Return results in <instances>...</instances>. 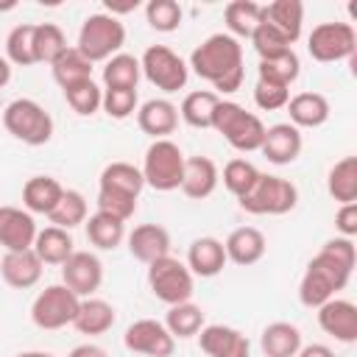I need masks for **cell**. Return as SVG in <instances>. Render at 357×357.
<instances>
[{"mask_svg":"<svg viewBox=\"0 0 357 357\" xmlns=\"http://www.w3.org/2000/svg\"><path fill=\"white\" fill-rule=\"evenodd\" d=\"M357 262L354 240L332 237L321 245V251L310 259L301 282H298V301L310 310H318L329 298H335L351 279Z\"/></svg>","mask_w":357,"mask_h":357,"instance_id":"1","label":"cell"},{"mask_svg":"<svg viewBox=\"0 0 357 357\" xmlns=\"http://www.w3.org/2000/svg\"><path fill=\"white\" fill-rule=\"evenodd\" d=\"M187 67L198 78L209 81L218 92L231 95L243 86V78H245L243 45L229 33H212L190 53Z\"/></svg>","mask_w":357,"mask_h":357,"instance_id":"2","label":"cell"},{"mask_svg":"<svg viewBox=\"0 0 357 357\" xmlns=\"http://www.w3.org/2000/svg\"><path fill=\"white\" fill-rule=\"evenodd\" d=\"M142 187H145V178L137 165L112 162L100 170V178H98V209L120 220H128L137 212Z\"/></svg>","mask_w":357,"mask_h":357,"instance_id":"3","label":"cell"},{"mask_svg":"<svg viewBox=\"0 0 357 357\" xmlns=\"http://www.w3.org/2000/svg\"><path fill=\"white\" fill-rule=\"evenodd\" d=\"M212 128L240 153H254L259 151L262 139H265V123L254 114V112H245L240 103L234 100H223L215 106V114H212Z\"/></svg>","mask_w":357,"mask_h":357,"instance_id":"4","label":"cell"},{"mask_svg":"<svg viewBox=\"0 0 357 357\" xmlns=\"http://www.w3.org/2000/svg\"><path fill=\"white\" fill-rule=\"evenodd\" d=\"M123 45H126V25L112 17L109 11H98V14H89L84 22H81V31H78V53L98 64V61H109L112 56L123 53Z\"/></svg>","mask_w":357,"mask_h":357,"instance_id":"5","label":"cell"},{"mask_svg":"<svg viewBox=\"0 0 357 357\" xmlns=\"http://www.w3.org/2000/svg\"><path fill=\"white\" fill-rule=\"evenodd\" d=\"M3 128L22 145H45L53 137V117L33 98H14L3 109Z\"/></svg>","mask_w":357,"mask_h":357,"instance_id":"6","label":"cell"},{"mask_svg":"<svg viewBox=\"0 0 357 357\" xmlns=\"http://www.w3.org/2000/svg\"><path fill=\"white\" fill-rule=\"evenodd\" d=\"M184 153L173 139H153L145 148L142 159V178L148 187L156 192H173L181 187V173H184Z\"/></svg>","mask_w":357,"mask_h":357,"instance_id":"7","label":"cell"},{"mask_svg":"<svg viewBox=\"0 0 357 357\" xmlns=\"http://www.w3.org/2000/svg\"><path fill=\"white\" fill-rule=\"evenodd\" d=\"M237 204L248 215H287L298 204V187L282 176L259 173L251 192L237 198Z\"/></svg>","mask_w":357,"mask_h":357,"instance_id":"8","label":"cell"},{"mask_svg":"<svg viewBox=\"0 0 357 357\" xmlns=\"http://www.w3.org/2000/svg\"><path fill=\"white\" fill-rule=\"evenodd\" d=\"M148 287H151V293L162 304L173 307V304H184V301L192 298V293H195V276L190 273V268L181 259L162 257V259H156V262L148 265Z\"/></svg>","mask_w":357,"mask_h":357,"instance_id":"9","label":"cell"},{"mask_svg":"<svg viewBox=\"0 0 357 357\" xmlns=\"http://www.w3.org/2000/svg\"><path fill=\"white\" fill-rule=\"evenodd\" d=\"M81 298L64 287V284H47L45 290L36 293L33 304H31V321L45 329V332H56L64 326H73L75 312H78Z\"/></svg>","mask_w":357,"mask_h":357,"instance_id":"10","label":"cell"},{"mask_svg":"<svg viewBox=\"0 0 357 357\" xmlns=\"http://www.w3.org/2000/svg\"><path fill=\"white\" fill-rule=\"evenodd\" d=\"M357 50V33L351 22H318L307 36V53L321 64L351 59Z\"/></svg>","mask_w":357,"mask_h":357,"instance_id":"11","label":"cell"},{"mask_svg":"<svg viewBox=\"0 0 357 357\" xmlns=\"http://www.w3.org/2000/svg\"><path fill=\"white\" fill-rule=\"evenodd\" d=\"M139 67H142V75L162 92H178L187 86V78H190V67L187 61L170 50L167 45H151L142 59H139Z\"/></svg>","mask_w":357,"mask_h":357,"instance_id":"12","label":"cell"},{"mask_svg":"<svg viewBox=\"0 0 357 357\" xmlns=\"http://www.w3.org/2000/svg\"><path fill=\"white\" fill-rule=\"evenodd\" d=\"M123 346L142 357H170L176 351V337L167 332V326L162 321L139 318L126 329Z\"/></svg>","mask_w":357,"mask_h":357,"instance_id":"13","label":"cell"},{"mask_svg":"<svg viewBox=\"0 0 357 357\" xmlns=\"http://www.w3.org/2000/svg\"><path fill=\"white\" fill-rule=\"evenodd\" d=\"M61 284L70 287L78 298H89L103 284V262L92 251H73L61 265Z\"/></svg>","mask_w":357,"mask_h":357,"instance_id":"14","label":"cell"},{"mask_svg":"<svg viewBox=\"0 0 357 357\" xmlns=\"http://www.w3.org/2000/svg\"><path fill=\"white\" fill-rule=\"evenodd\" d=\"M198 346L206 357H251L248 337L226 324H206L198 335Z\"/></svg>","mask_w":357,"mask_h":357,"instance_id":"15","label":"cell"},{"mask_svg":"<svg viewBox=\"0 0 357 357\" xmlns=\"http://www.w3.org/2000/svg\"><path fill=\"white\" fill-rule=\"evenodd\" d=\"M318 326L337 343L351 346L357 340V307L349 298H329L318 307Z\"/></svg>","mask_w":357,"mask_h":357,"instance_id":"16","label":"cell"},{"mask_svg":"<svg viewBox=\"0 0 357 357\" xmlns=\"http://www.w3.org/2000/svg\"><path fill=\"white\" fill-rule=\"evenodd\" d=\"M36 220L22 206H0V248L28 251L36 240Z\"/></svg>","mask_w":357,"mask_h":357,"instance_id":"17","label":"cell"},{"mask_svg":"<svg viewBox=\"0 0 357 357\" xmlns=\"http://www.w3.org/2000/svg\"><path fill=\"white\" fill-rule=\"evenodd\" d=\"M304 139L301 131L290 123H273L265 128V139L259 145V153L271 162V165H290L301 156Z\"/></svg>","mask_w":357,"mask_h":357,"instance_id":"18","label":"cell"},{"mask_svg":"<svg viewBox=\"0 0 357 357\" xmlns=\"http://www.w3.org/2000/svg\"><path fill=\"white\" fill-rule=\"evenodd\" d=\"M126 243H128V254L145 265H151L162 257H170V231L159 223L134 226V231L126 234Z\"/></svg>","mask_w":357,"mask_h":357,"instance_id":"19","label":"cell"},{"mask_svg":"<svg viewBox=\"0 0 357 357\" xmlns=\"http://www.w3.org/2000/svg\"><path fill=\"white\" fill-rule=\"evenodd\" d=\"M137 126L151 139H167L178 128V106L167 98H151L137 109Z\"/></svg>","mask_w":357,"mask_h":357,"instance_id":"20","label":"cell"},{"mask_svg":"<svg viewBox=\"0 0 357 357\" xmlns=\"http://www.w3.org/2000/svg\"><path fill=\"white\" fill-rule=\"evenodd\" d=\"M223 251H226L229 262H234L240 268H248V265H257L265 257L268 240L257 226H237L223 240Z\"/></svg>","mask_w":357,"mask_h":357,"instance_id":"21","label":"cell"},{"mask_svg":"<svg viewBox=\"0 0 357 357\" xmlns=\"http://www.w3.org/2000/svg\"><path fill=\"white\" fill-rule=\"evenodd\" d=\"M220 170L209 156H187L184 159V173H181V192L192 201H204L218 190Z\"/></svg>","mask_w":357,"mask_h":357,"instance_id":"22","label":"cell"},{"mask_svg":"<svg viewBox=\"0 0 357 357\" xmlns=\"http://www.w3.org/2000/svg\"><path fill=\"white\" fill-rule=\"evenodd\" d=\"M42 271H45V265L36 257L33 248H28V251H6L3 259H0V276L14 290L33 287L42 279Z\"/></svg>","mask_w":357,"mask_h":357,"instance_id":"23","label":"cell"},{"mask_svg":"<svg viewBox=\"0 0 357 357\" xmlns=\"http://www.w3.org/2000/svg\"><path fill=\"white\" fill-rule=\"evenodd\" d=\"M226 251H223V243L218 237H195L187 248V268L192 276H201V279H212L218 276L223 268H226Z\"/></svg>","mask_w":357,"mask_h":357,"instance_id":"24","label":"cell"},{"mask_svg":"<svg viewBox=\"0 0 357 357\" xmlns=\"http://www.w3.org/2000/svg\"><path fill=\"white\" fill-rule=\"evenodd\" d=\"M287 114H290V126L301 128H318L329 120V100L321 92H298L287 100Z\"/></svg>","mask_w":357,"mask_h":357,"instance_id":"25","label":"cell"},{"mask_svg":"<svg viewBox=\"0 0 357 357\" xmlns=\"http://www.w3.org/2000/svg\"><path fill=\"white\" fill-rule=\"evenodd\" d=\"M64 187L53 176H31L22 184V209L31 215H50L61 198Z\"/></svg>","mask_w":357,"mask_h":357,"instance_id":"26","label":"cell"},{"mask_svg":"<svg viewBox=\"0 0 357 357\" xmlns=\"http://www.w3.org/2000/svg\"><path fill=\"white\" fill-rule=\"evenodd\" d=\"M301 346V329L290 321H273L259 335V349L265 357H296Z\"/></svg>","mask_w":357,"mask_h":357,"instance_id":"27","label":"cell"},{"mask_svg":"<svg viewBox=\"0 0 357 357\" xmlns=\"http://www.w3.org/2000/svg\"><path fill=\"white\" fill-rule=\"evenodd\" d=\"M262 20L271 22L293 45L304 28V3L301 0H273V3L262 6Z\"/></svg>","mask_w":357,"mask_h":357,"instance_id":"28","label":"cell"},{"mask_svg":"<svg viewBox=\"0 0 357 357\" xmlns=\"http://www.w3.org/2000/svg\"><path fill=\"white\" fill-rule=\"evenodd\" d=\"M33 251L36 257L42 259V265H64L73 251H75V243H73V234L67 229H59V226H45L36 231V240H33Z\"/></svg>","mask_w":357,"mask_h":357,"instance_id":"29","label":"cell"},{"mask_svg":"<svg viewBox=\"0 0 357 357\" xmlns=\"http://www.w3.org/2000/svg\"><path fill=\"white\" fill-rule=\"evenodd\" d=\"M114 321H117V310H114L109 301L89 296V298H81L73 326H75L81 335H89V337H92V335L109 332V329L114 326Z\"/></svg>","mask_w":357,"mask_h":357,"instance_id":"30","label":"cell"},{"mask_svg":"<svg viewBox=\"0 0 357 357\" xmlns=\"http://www.w3.org/2000/svg\"><path fill=\"white\" fill-rule=\"evenodd\" d=\"M84 229H86V240L98 251H114L126 240V220H120L109 212H100V209L84 220Z\"/></svg>","mask_w":357,"mask_h":357,"instance_id":"31","label":"cell"},{"mask_svg":"<svg viewBox=\"0 0 357 357\" xmlns=\"http://www.w3.org/2000/svg\"><path fill=\"white\" fill-rule=\"evenodd\" d=\"M223 20H226V33L240 39H251V33L257 31V25L262 22V6L254 0H231L223 8Z\"/></svg>","mask_w":357,"mask_h":357,"instance_id":"32","label":"cell"},{"mask_svg":"<svg viewBox=\"0 0 357 357\" xmlns=\"http://www.w3.org/2000/svg\"><path fill=\"white\" fill-rule=\"evenodd\" d=\"M326 192L337 204H354L357 201V156H343L329 167Z\"/></svg>","mask_w":357,"mask_h":357,"instance_id":"33","label":"cell"},{"mask_svg":"<svg viewBox=\"0 0 357 357\" xmlns=\"http://www.w3.org/2000/svg\"><path fill=\"white\" fill-rule=\"evenodd\" d=\"M142 75L139 59L131 53H117L109 61H103V89H137Z\"/></svg>","mask_w":357,"mask_h":357,"instance_id":"34","label":"cell"},{"mask_svg":"<svg viewBox=\"0 0 357 357\" xmlns=\"http://www.w3.org/2000/svg\"><path fill=\"white\" fill-rule=\"evenodd\" d=\"M220 103V95L212 89H195L190 95H184L181 106H178V117L192 126V128H212V114L215 106Z\"/></svg>","mask_w":357,"mask_h":357,"instance_id":"35","label":"cell"},{"mask_svg":"<svg viewBox=\"0 0 357 357\" xmlns=\"http://www.w3.org/2000/svg\"><path fill=\"white\" fill-rule=\"evenodd\" d=\"M167 326V332L176 337V340H187V337H195L204 326H206V318H204V310L192 301H184V304H173L167 307V315L162 321Z\"/></svg>","mask_w":357,"mask_h":357,"instance_id":"36","label":"cell"},{"mask_svg":"<svg viewBox=\"0 0 357 357\" xmlns=\"http://www.w3.org/2000/svg\"><path fill=\"white\" fill-rule=\"evenodd\" d=\"M50 73H53V81H56L61 89H67V86H73V84H78V81L92 78V61H86V59L78 53L75 45H67V50L50 64Z\"/></svg>","mask_w":357,"mask_h":357,"instance_id":"37","label":"cell"},{"mask_svg":"<svg viewBox=\"0 0 357 357\" xmlns=\"http://www.w3.org/2000/svg\"><path fill=\"white\" fill-rule=\"evenodd\" d=\"M301 75V61L296 56V50H284L273 59H265L257 64V81H268V84H279V86H290L296 78Z\"/></svg>","mask_w":357,"mask_h":357,"instance_id":"38","label":"cell"},{"mask_svg":"<svg viewBox=\"0 0 357 357\" xmlns=\"http://www.w3.org/2000/svg\"><path fill=\"white\" fill-rule=\"evenodd\" d=\"M86 218H89V204L78 190H64L56 209L47 215L50 226H59V229H67V231L81 226Z\"/></svg>","mask_w":357,"mask_h":357,"instance_id":"39","label":"cell"},{"mask_svg":"<svg viewBox=\"0 0 357 357\" xmlns=\"http://www.w3.org/2000/svg\"><path fill=\"white\" fill-rule=\"evenodd\" d=\"M67 50V36L56 22H39L33 28V56L36 64H53Z\"/></svg>","mask_w":357,"mask_h":357,"instance_id":"40","label":"cell"},{"mask_svg":"<svg viewBox=\"0 0 357 357\" xmlns=\"http://www.w3.org/2000/svg\"><path fill=\"white\" fill-rule=\"evenodd\" d=\"M33 28L31 22H22V25H14L6 36V61L8 64H17V67H31L36 64V56H33Z\"/></svg>","mask_w":357,"mask_h":357,"instance_id":"41","label":"cell"},{"mask_svg":"<svg viewBox=\"0 0 357 357\" xmlns=\"http://www.w3.org/2000/svg\"><path fill=\"white\" fill-rule=\"evenodd\" d=\"M64 92V100L67 106L78 114V117H92L98 109H100V100H103V89L95 84V78H86V81H78Z\"/></svg>","mask_w":357,"mask_h":357,"instance_id":"42","label":"cell"},{"mask_svg":"<svg viewBox=\"0 0 357 357\" xmlns=\"http://www.w3.org/2000/svg\"><path fill=\"white\" fill-rule=\"evenodd\" d=\"M223 187L234 195V198H243V195H248L251 192V187L257 184V178H259V170H257V165H251L248 159H231V162H226L223 165Z\"/></svg>","mask_w":357,"mask_h":357,"instance_id":"43","label":"cell"},{"mask_svg":"<svg viewBox=\"0 0 357 357\" xmlns=\"http://www.w3.org/2000/svg\"><path fill=\"white\" fill-rule=\"evenodd\" d=\"M145 20L153 31L159 33H173L181 28V20H184V11L176 0H151L145 6Z\"/></svg>","mask_w":357,"mask_h":357,"instance_id":"44","label":"cell"},{"mask_svg":"<svg viewBox=\"0 0 357 357\" xmlns=\"http://www.w3.org/2000/svg\"><path fill=\"white\" fill-rule=\"evenodd\" d=\"M251 45H254V50H257V56H259V61H265V59H273V56H279V53H284V50H290L293 45L271 25V22H259L257 25V31L251 33Z\"/></svg>","mask_w":357,"mask_h":357,"instance_id":"45","label":"cell"},{"mask_svg":"<svg viewBox=\"0 0 357 357\" xmlns=\"http://www.w3.org/2000/svg\"><path fill=\"white\" fill-rule=\"evenodd\" d=\"M100 109H103L112 120H128V117L137 114V109H139L137 89H103Z\"/></svg>","mask_w":357,"mask_h":357,"instance_id":"46","label":"cell"},{"mask_svg":"<svg viewBox=\"0 0 357 357\" xmlns=\"http://www.w3.org/2000/svg\"><path fill=\"white\" fill-rule=\"evenodd\" d=\"M287 100H290V86H279V84L257 81V86H254V103H257L262 112L284 109Z\"/></svg>","mask_w":357,"mask_h":357,"instance_id":"47","label":"cell"},{"mask_svg":"<svg viewBox=\"0 0 357 357\" xmlns=\"http://www.w3.org/2000/svg\"><path fill=\"white\" fill-rule=\"evenodd\" d=\"M335 229H337V237H349V240L357 237V201L337 206V212H335Z\"/></svg>","mask_w":357,"mask_h":357,"instance_id":"48","label":"cell"},{"mask_svg":"<svg viewBox=\"0 0 357 357\" xmlns=\"http://www.w3.org/2000/svg\"><path fill=\"white\" fill-rule=\"evenodd\" d=\"M296 357H335V351L326 343H307V346L298 349Z\"/></svg>","mask_w":357,"mask_h":357,"instance_id":"49","label":"cell"},{"mask_svg":"<svg viewBox=\"0 0 357 357\" xmlns=\"http://www.w3.org/2000/svg\"><path fill=\"white\" fill-rule=\"evenodd\" d=\"M67 357H109V354H106V349H100L98 343H81V346H75Z\"/></svg>","mask_w":357,"mask_h":357,"instance_id":"50","label":"cell"},{"mask_svg":"<svg viewBox=\"0 0 357 357\" xmlns=\"http://www.w3.org/2000/svg\"><path fill=\"white\" fill-rule=\"evenodd\" d=\"M11 81V64L6 61V56H0V89Z\"/></svg>","mask_w":357,"mask_h":357,"instance_id":"51","label":"cell"},{"mask_svg":"<svg viewBox=\"0 0 357 357\" xmlns=\"http://www.w3.org/2000/svg\"><path fill=\"white\" fill-rule=\"evenodd\" d=\"M17 357H56V354H50V351H20Z\"/></svg>","mask_w":357,"mask_h":357,"instance_id":"52","label":"cell"}]
</instances>
